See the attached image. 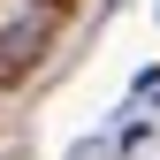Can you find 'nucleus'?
Segmentation results:
<instances>
[{
    "instance_id": "1",
    "label": "nucleus",
    "mask_w": 160,
    "mask_h": 160,
    "mask_svg": "<svg viewBox=\"0 0 160 160\" xmlns=\"http://www.w3.org/2000/svg\"><path fill=\"white\" fill-rule=\"evenodd\" d=\"M46 31H53V23H46L38 8H31V15H15V23L0 31V76H23V69L38 61V46H46Z\"/></svg>"
},
{
    "instance_id": "2",
    "label": "nucleus",
    "mask_w": 160,
    "mask_h": 160,
    "mask_svg": "<svg viewBox=\"0 0 160 160\" xmlns=\"http://www.w3.org/2000/svg\"><path fill=\"white\" fill-rule=\"evenodd\" d=\"M137 99H160V69H145V76H137Z\"/></svg>"
}]
</instances>
